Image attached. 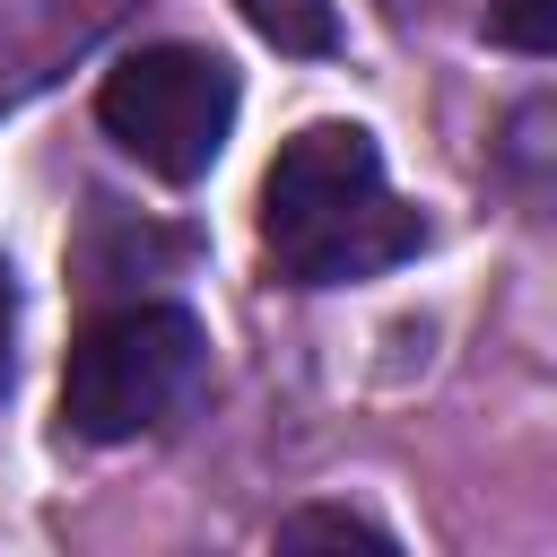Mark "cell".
<instances>
[{
  "mask_svg": "<svg viewBox=\"0 0 557 557\" xmlns=\"http://www.w3.org/2000/svg\"><path fill=\"white\" fill-rule=\"evenodd\" d=\"M261 244L296 287H348L426 244V218L383 183V148L357 122H305L261 174Z\"/></svg>",
  "mask_w": 557,
  "mask_h": 557,
  "instance_id": "obj_1",
  "label": "cell"
},
{
  "mask_svg": "<svg viewBox=\"0 0 557 557\" xmlns=\"http://www.w3.org/2000/svg\"><path fill=\"white\" fill-rule=\"evenodd\" d=\"M200 374H209V331L183 305L96 313L61 366V426L87 444H131V435L165 426L200 392Z\"/></svg>",
  "mask_w": 557,
  "mask_h": 557,
  "instance_id": "obj_2",
  "label": "cell"
},
{
  "mask_svg": "<svg viewBox=\"0 0 557 557\" xmlns=\"http://www.w3.org/2000/svg\"><path fill=\"white\" fill-rule=\"evenodd\" d=\"M235 70L209 44H139L104 70L96 122L122 157H139L157 183H200L226 157L235 131Z\"/></svg>",
  "mask_w": 557,
  "mask_h": 557,
  "instance_id": "obj_3",
  "label": "cell"
},
{
  "mask_svg": "<svg viewBox=\"0 0 557 557\" xmlns=\"http://www.w3.org/2000/svg\"><path fill=\"white\" fill-rule=\"evenodd\" d=\"M244 9V26L261 35V44H278V52H331L339 44V9L331 0H235Z\"/></svg>",
  "mask_w": 557,
  "mask_h": 557,
  "instance_id": "obj_4",
  "label": "cell"
},
{
  "mask_svg": "<svg viewBox=\"0 0 557 557\" xmlns=\"http://www.w3.org/2000/svg\"><path fill=\"white\" fill-rule=\"evenodd\" d=\"M278 548H366V557H392L400 540H392L383 522L348 513V505H305V513L278 522Z\"/></svg>",
  "mask_w": 557,
  "mask_h": 557,
  "instance_id": "obj_5",
  "label": "cell"
},
{
  "mask_svg": "<svg viewBox=\"0 0 557 557\" xmlns=\"http://www.w3.org/2000/svg\"><path fill=\"white\" fill-rule=\"evenodd\" d=\"M487 35L505 44V52H548L557 44V0H487Z\"/></svg>",
  "mask_w": 557,
  "mask_h": 557,
  "instance_id": "obj_6",
  "label": "cell"
},
{
  "mask_svg": "<svg viewBox=\"0 0 557 557\" xmlns=\"http://www.w3.org/2000/svg\"><path fill=\"white\" fill-rule=\"evenodd\" d=\"M9 374H17V270L0 261V400H9Z\"/></svg>",
  "mask_w": 557,
  "mask_h": 557,
  "instance_id": "obj_7",
  "label": "cell"
}]
</instances>
